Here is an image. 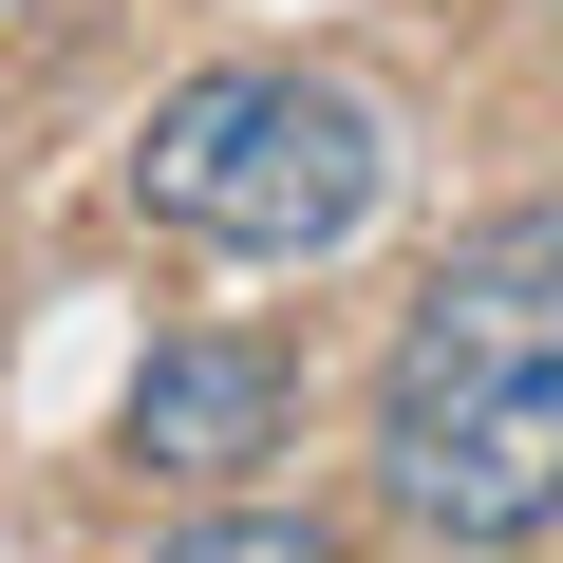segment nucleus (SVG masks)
Instances as JSON below:
<instances>
[{
    "label": "nucleus",
    "mask_w": 563,
    "mask_h": 563,
    "mask_svg": "<svg viewBox=\"0 0 563 563\" xmlns=\"http://www.w3.org/2000/svg\"><path fill=\"white\" fill-rule=\"evenodd\" d=\"M376 507L470 563L563 526V207H507L413 282L376 357Z\"/></svg>",
    "instance_id": "1"
},
{
    "label": "nucleus",
    "mask_w": 563,
    "mask_h": 563,
    "mask_svg": "<svg viewBox=\"0 0 563 563\" xmlns=\"http://www.w3.org/2000/svg\"><path fill=\"white\" fill-rule=\"evenodd\" d=\"M132 207L169 244H225V263H339L395 207V113L357 76H301V57H225V76L151 95Z\"/></svg>",
    "instance_id": "2"
},
{
    "label": "nucleus",
    "mask_w": 563,
    "mask_h": 563,
    "mask_svg": "<svg viewBox=\"0 0 563 563\" xmlns=\"http://www.w3.org/2000/svg\"><path fill=\"white\" fill-rule=\"evenodd\" d=\"M282 413H301V376H282L263 339H151V376H132L113 451H132V470H169V488H244V470L282 451Z\"/></svg>",
    "instance_id": "3"
},
{
    "label": "nucleus",
    "mask_w": 563,
    "mask_h": 563,
    "mask_svg": "<svg viewBox=\"0 0 563 563\" xmlns=\"http://www.w3.org/2000/svg\"><path fill=\"white\" fill-rule=\"evenodd\" d=\"M151 563H357L320 507H207V526H169Z\"/></svg>",
    "instance_id": "4"
}]
</instances>
